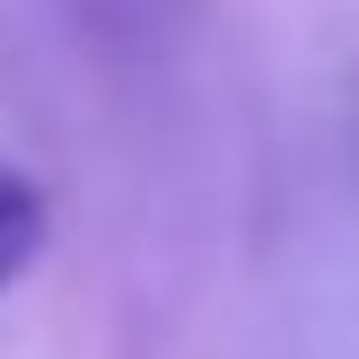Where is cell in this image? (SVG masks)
<instances>
[{
  "mask_svg": "<svg viewBox=\"0 0 359 359\" xmlns=\"http://www.w3.org/2000/svg\"><path fill=\"white\" fill-rule=\"evenodd\" d=\"M35 245H44V193L18 167H0V290L35 263Z\"/></svg>",
  "mask_w": 359,
  "mask_h": 359,
  "instance_id": "obj_1",
  "label": "cell"
}]
</instances>
